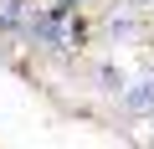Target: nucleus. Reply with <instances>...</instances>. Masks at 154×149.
Returning <instances> with one entry per match:
<instances>
[{"mask_svg": "<svg viewBox=\"0 0 154 149\" xmlns=\"http://www.w3.org/2000/svg\"><path fill=\"white\" fill-rule=\"evenodd\" d=\"M128 31H134V16H123V11L108 16V36H128Z\"/></svg>", "mask_w": 154, "mask_h": 149, "instance_id": "2", "label": "nucleus"}, {"mask_svg": "<svg viewBox=\"0 0 154 149\" xmlns=\"http://www.w3.org/2000/svg\"><path fill=\"white\" fill-rule=\"evenodd\" d=\"M144 5H154V0H144Z\"/></svg>", "mask_w": 154, "mask_h": 149, "instance_id": "3", "label": "nucleus"}, {"mask_svg": "<svg viewBox=\"0 0 154 149\" xmlns=\"http://www.w3.org/2000/svg\"><path fill=\"white\" fill-rule=\"evenodd\" d=\"M123 108H128V113H149V108H154V77L134 82V88L123 93Z\"/></svg>", "mask_w": 154, "mask_h": 149, "instance_id": "1", "label": "nucleus"}]
</instances>
